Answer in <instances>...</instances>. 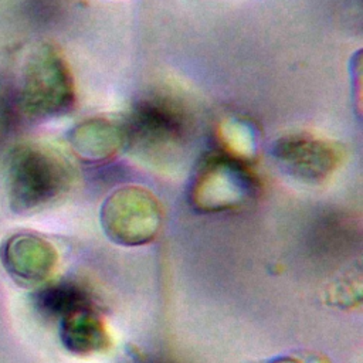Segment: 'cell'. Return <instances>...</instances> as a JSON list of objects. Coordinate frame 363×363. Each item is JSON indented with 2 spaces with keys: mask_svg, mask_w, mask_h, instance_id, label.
<instances>
[{
  "mask_svg": "<svg viewBox=\"0 0 363 363\" xmlns=\"http://www.w3.org/2000/svg\"><path fill=\"white\" fill-rule=\"evenodd\" d=\"M4 177L11 210L27 214L43 210L67 194L74 182V167L57 147L24 142L10 150Z\"/></svg>",
  "mask_w": 363,
  "mask_h": 363,
  "instance_id": "1",
  "label": "cell"
},
{
  "mask_svg": "<svg viewBox=\"0 0 363 363\" xmlns=\"http://www.w3.org/2000/svg\"><path fill=\"white\" fill-rule=\"evenodd\" d=\"M77 102L71 67L61 50L48 41L30 44L17 72V105L30 119L47 121L67 115Z\"/></svg>",
  "mask_w": 363,
  "mask_h": 363,
  "instance_id": "2",
  "label": "cell"
},
{
  "mask_svg": "<svg viewBox=\"0 0 363 363\" xmlns=\"http://www.w3.org/2000/svg\"><path fill=\"white\" fill-rule=\"evenodd\" d=\"M258 189V179L248 163L217 150L197 163L189 186V203L206 214L237 210L250 204Z\"/></svg>",
  "mask_w": 363,
  "mask_h": 363,
  "instance_id": "3",
  "label": "cell"
},
{
  "mask_svg": "<svg viewBox=\"0 0 363 363\" xmlns=\"http://www.w3.org/2000/svg\"><path fill=\"white\" fill-rule=\"evenodd\" d=\"M159 199L149 189L125 184L112 190L101 204L99 221L106 237L125 247L150 242L162 227Z\"/></svg>",
  "mask_w": 363,
  "mask_h": 363,
  "instance_id": "4",
  "label": "cell"
},
{
  "mask_svg": "<svg viewBox=\"0 0 363 363\" xmlns=\"http://www.w3.org/2000/svg\"><path fill=\"white\" fill-rule=\"evenodd\" d=\"M271 157L292 180L322 184L340 169L345 147L340 142L311 130H289L272 142Z\"/></svg>",
  "mask_w": 363,
  "mask_h": 363,
  "instance_id": "5",
  "label": "cell"
},
{
  "mask_svg": "<svg viewBox=\"0 0 363 363\" xmlns=\"http://www.w3.org/2000/svg\"><path fill=\"white\" fill-rule=\"evenodd\" d=\"M128 147L147 155H162L176 147L184 135L182 111L167 98L152 96L139 101L125 118Z\"/></svg>",
  "mask_w": 363,
  "mask_h": 363,
  "instance_id": "6",
  "label": "cell"
},
{
  "mask_svg": "<svg viewBox=\"0 0 363 363\" xmlns=\"http://www.w3.org/2000/svg\"><path fill=\"white\" fill-rule=\"evenodd\" d=\"M1 262L17 284L44 285L58 267V251L41 235L17 233L4 241Z\"/></svg>",
  "mask_w": 363,
  "mask_h": 363,
  "instance_id": "7",
  "label": "cell"
},
{
  "mask_svg": "<svg viewBox=\"0 0 363 363\" xmlns=\"http://www.w3.org/2000/svg\"><path fill=\"white\" fill-rule=\"evenodd\" d=\"M72 153L85 163H105L128 147L125 119L95 115L75 123L67 132Z\"/></svg>",
  "mask_w": 363,
  "mask_h": 363,
  "instance_id": "8",
  "label": "cell"
},
{
  "mask_svg": "<svg viewBox=\"0 0 363 363\" xmlns=\"http://www.w3.org/2000/svg\"><path fill=\"white\" fill-rule=\"evenodd\" d=\"M60 337L64 347L77 356L102 353L111 346L109 330L94 305L61 318Z\"/></svg>",
  "mask_w": 363,
  "mask_h": 363,
  "instance_id": "9",
  "label": "cell"
},
{
  "mask_svg": "<svg viewBox=\"0 0 363 363\" xmlns=\"http://www.w3.org/2000/svg\"><path fill=\"white\" fill-rule=\"evenodd\" d=\"M35 305L45 316L60 320L77 309L92 306L94 301L88 291L79 284L62 281L47 282L35 294Z\"/></svg>",
  "mask_w": 363,
  "mask_h": 363,
  "instance_id": "10",
  "label": "cell"
},
{
  "mask_svg": "<svg viewBox=\"0 0 363 363\" xmlns=\"http://www.w3.org/2000/svg\"><path fill=\"white\" fill-rule=\"evenodd\" d=\"M216 135L223 153L245 163L257 157L258 132L247 119L225 116L218 122Z\"/></svg>",
  "mask_w": 363,
  "mask_h": 363,
  "instance_id": "11",
  "label": "cell"
},
{
  "mask_svg": "<svg viewBox=\"0 0 363 363\" xmlns=\"http://www.w3.org/2000/svg\"><path fill=\"white\" fill-rule=\"evenodd\" d=\"M268 363H303L299 359L291 357V356H282V357H275L272 360H269Z\"/></svg>",
  "mask_w": 363,
  "mask_h": 363,
  "instance_id": "12",
  "label": "cell"
},
{
  "mask_svg": "<svg viewBox=\"0 0 363 363\" xmlns=\"http://www.w3.org/2000/svg\"><path fill=\"white\" fill-rule=\"evenodd\" d=\"M138 363H172L169 360H160V359H147V360H142Z\"/></svg>",
  "mask_w": 363,
  "mask_h": 363,
  "instance_id": "13",
  "label": "cell"
}]
</instances>
